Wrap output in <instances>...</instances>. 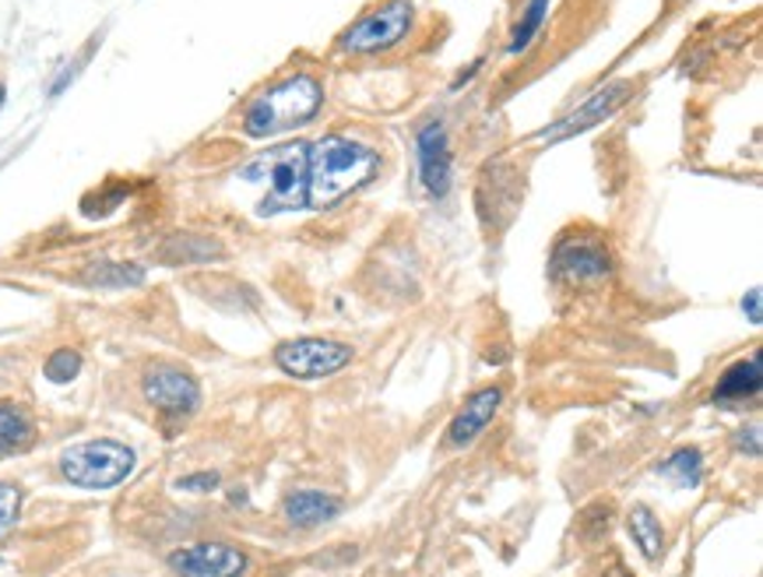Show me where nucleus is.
<instances>
[{
  "instance_id": "f257e3e1",
  "label": "nucleus",
  "mask_w": 763,
  "mask_h": 577,
  "mask_svg": "<svg viewBox=\"0 0 763 577\" xmlns=\"http://www.w3.org/2000/svg\"><path fill=\"white\" fill-rule=\"evenodd\" d=\"M380 169V155L345 135H324L306 145V208H339L345 197L363 190Z\"/></svg>"
},
{
  "instance_id": "f03ea898",
  "label": "nucleus",
  "mask_w": 763,
  "mask_h": 577,
  "mask_svg": "<svg viewBox=\"0 0 763 577\" xmlns=\"http://www.w3.org/2000/svg\"><path fill=\"white\" fill-rule=\"evenodd\" d=\"M324 106V85L313 75H288L285 81L264 88L243 109V130L251 138H275L282 130L310 124Z\"/></svg>"
},
{
  "instance_id": "7ed1b4c3",
  "label": "nucleus",
  "mask_w": 763,
  "mask_h": 577,
  "mask_svg": "<svg viewBox=\"0 0 763 577\" xmlns=\"http://www.w3.org/2000/svg\"><path fill=\"white\" fill-rule=\"evenodd\" d=\"M246 184L264 180L267 190L257 205V215H282L306 208V145H282L257 155L239 169Z\"/></svg>"
},
{
  "instance_id": "20e7f679",
  "label": "nucleus",
  "mask_w": 763,
  "mask_h": 577,
  "mask_svg": "<svg viewBox=\"0 0 763 577\" xmlns=\"http://www.w3.org/2000/svg\"><path fill=\"white\" fill-rule=\"evenodd\" d=\"M134 472V451L117 440H88L60 458V476L81 490H114Z\"/></svg>"
},
{
  "instance_id": "39448f33",
  "label": "nucleus",
  "mask_w": 763,
  "mask_h": 577,
  "mask_svg": "<svg viewBox=\"0 0 763 577\" xmlns=\"http://www.w3.org/2000/svg\"><path fill=\"white\" fill-rule=\"evenodd\" d=\"M415 21L412 0H388L384 8L363 14L359 21L339 36V50L352 57H370V53H388L398 42H405Z\"/></svg>"
},
{
  "instance_id": "423d86ee",
  "label": "nucleus",
  "mask_w": 763,
  "mask_h": 577,
  "mask_svg": "<svg viewBox=\"0 0 763 577\" xmlns=\"http://www.w3.org/2000/svg\"><path fill=\"white\" fill-rule=\"evenodd\" d=\"M634 92H637V81H613V85H605V88H598L591 99H585L577 109H570V114H564V117L552 120L542 130H535V141L559 145V141H567V138L585 135V130H591L601 120H609L613 114H619V109L634 99Z\"/></svg>"
},
{
  "instance_id": "0eeeda50",
  "label": "nucleus",
  "mask_w": 763,
  "mask_h": 577,
  "mask_svg": "<svg viewBox=\"0 0 763 577\" xmlns=\"http://www.w3.org/2000/svg\"><path fill=\"white\" fill-rule=\"evenodd\" d=\"M613 275V254L605 239L588 233H570L552 251V278L567 285H595Z\"/></svg>"
},
{
  "instance_id": "6e6552de",
  "label": "nucleus",
  "mask_w": 763,
  "mask_h": 577,
  "mask_svg": "<svg viewBox=\"0 0 763 577\" xmlns=\"http://www.w3.org/2000/svg\"><path fill=\"white\" fill-rule=\"evenodd\" d=\"M352 363V345L334 339H293L275 349V366L296 381H321Z\"/></svg>"
},
{
  "instance_id": "1a4fd4ad",
  "label": "nucleus",
  "mask_w": 763,
  "mask_h": 577,
  "mask_svg": "<svg viewBox=\"0 0 763 577\" xmlns=\"http://www.w3.org/2000/svg\"><path fill=\"white\" fill-rule=\"evenodd\" d=\"M415 163H419V180L425 194L443 202L454 187V151L443 120H430L415 130Z\"/></svg>"
},
{
  "instance_id": "9d476101",
  "label": "nucleus",
  "mask_w": 763,
  "mask_h": 577,
  "mask_svg": "<svg viewBox=\"0 0 763 577\" xmlns=\"http://www.w3.org/2000/svg\"><path fill=\"white\" fill-rule=\"evenodd\" d=\"M169 567L179 577H243L251 560L229 542H197L169 552Z\"/></svg>"
},
{
  "instance_id": "9b49d317",
  "label": "nucleus",
  "mask_w": 763,
  "mask_h": 577,
  "mask_svg": "<svg viewBox=\"0 0 763 577\" xmlns=\"http://www.w3.org/2000/svg\"><path fill=\"white\" fill-rule=\"evenodd\" d=\"M145 398L169 415H190L200 405V388L197 381L179 366H151L145 373Z\"/></svg>"
},
{
  "instance_id": "f8f14e48",
  "label": "nucleus",
  "mask_w": 763,
  "mask_h": 577,
  "mask_svg": "<svg viewBox=\"0 0 763 577\" xmlns=\"http://www.w3.org/2000/svg\"><path fill=\"white\" fill-rule=\"evenodd\" d=\"M760 391H763L760 352H753L750 360H738L722 373V381L714 384L711 402L722 405V409H735V405H746V402H753V398H760Z\"/></svg>"
},
{
  "instance_id": "ddd939ff",
  "label": "nucleus",
  "mask_w": 763,
  "mask_h": 577,
  "mask_svg": "<svg viewBox=\"0 0 763 577\" xmlns=\"http://www.w3.org/2000/svg\"><path fill=\"white\" fill-rule=\"evenodd\" d=\"M500 405H503V391L500 388H486L479 394H471V402H464V409L454 415V423L447 427V443H454V448L471 443L492 423V415L500 412Z\"/></svg>"
},
{
  "instance_id": "4468645a",
  "label": "nucleus",
  "mask_w": 763,
  "mask_h": 577,
  "mask_svg": "<svg viewBox=\"0 0 763 577\" xmlns=\"http://www.w3.org/2000/svg\"><path fill=\"white\" fill-rule=\"evenodd\" d=\"M342 510V503L321 493V490H300L285 497V521L296 528H317L324 521H331Z\"/></svg>"
},
{
  "instance_id": "2eb2a0df",
  "label": "nucleus",
  "mask_w": 763,
  "mask_h": 577,
  "mask_svg": "<svg viewBox=\"0 0 763 577\" xmlns=\"http://www.w3.org/2000/svg\"><path fill=\"white\" fill-rule=\"evenodd\" d=\"M163 264H205L222 257V243L200 233H176L159 247Z\"/></svg>"
},
{
  "instance_id": "dca6fc26",
  "label": "nucleus",
  "mask_w": 763,
  "mask_h": 577,
  "mask_svg": "<svg viewBox=\"0 0 763 577\" xmlns=\"http://www.w3.org/2000/svg\"><path fill=\"white\" fill-rule=\"evenodd\" d=\"M81 282L92 285V288H134L145 282V268L141 264H130V261H92L88 268L81 272Z\"/></svg>"
},
{
  "instance_id": "f3484780",
  "label": "nucleus",
  "mask_w": 763,
  "mask_h": 577,
  "mask_svg": "<svg viewBox=\"0 0 763 577\" xmlns=\"http://www.w3.org/2000/svg\"><path fill=\"white\" fill-rule=\"evenodd\" d=\"M626 528H630V539L644 552V560H658L662 557V549H665V528L655 518V510L637 503L630 515H626Z\"/></svg>"
},
{
  "instance_id": "a211bd4d",
  "label": "nucleus",
  "mask_w": 763,
  "mask_h": 577,
  "mask_svg": "<svg viewBox=\"0 0 763 577\" xmlns=\"http://www.w3.org/2000/svg\"><path fill=\"white\" fill-rule=\"evenodd\" d=\"M658 476H665L668 482H676L679 490H693V486H701V479H704V454L697 448L672 451L658 464Z\"/></svg>"
},
{
  "instance_id": "6ab92c4d",
  "label": "nucleus",
  "mask_w": 763,
  "mask_h": 577,
  "mask_svg": "<svg viewBox=\"0 0 763 577\" xmlns=\"http://www.w3.org/2000/svg\"><path fill=\"white\" fill-rule=\"evenodd\" d=\"M32 440H36L32 419L18 405H0V454L26 451Z\"/></svg>"
},
{
  "instance_id": "aec40b11",
  "label": "nucleus",
  "mask_w": 763,
  "mask_h": 577,
  "mask_svg": "<svg viewBox=\"0 0 763 577\" xmlns=\"http://www.w3.org/2000/svg\"><path fill=\"white\" fill-rule=\"evenodd\" d=\"M546 14H549V0H528L521 18L513 21V29H510V42H507L510 57H518V53H525L531 47L535 36L542 32V26H546Z\"/></svg>"
},
{
  "instance_id": "412c9836",
  "label": "nucleus",
  "mask_w": 763,
  "mask_h": 577,
  "mask_svg": "<svg viewBox=\"0 0 763 577\" xmlns=\"http://www.w3.org/2000/svg\"><path fill=\"white\" fill-rule=\"evenodd\" d=\"M78 373H81V356L75 349H57L53 356L47 360V381H53V384L75 381Z\"/></svg>"
},
{
  "instance_id": "4be33fe9",
  "label": "nucleus",
  "mask_w": 763,
  "mask_h": 577,
  "mask_svg": "<svg viewBox=\"0 0 763 577\" xmlns=\"http://www.w3.org/2000/svg\"><path fill=\"white\" fill-rule=\"evenodd\" d=\"M18 507H21V490L14 482H0V539L8 536L18 521Z\"/></svg>"
},
{
  "instance_id": "5701e85b",
  "label": "nucleus",
  "mask_w": 763,
  "mask_h": 577,
  "mask_svg": "<svg viewBox=\"0 0 763 577\" xmlns=\"http://www.w3.org/2000/svg\"><path fill=\"white\" fill-rule=\"evenodd\" d=\"M732 443H735V451H743V454H750V458H760V427L753 423V427H743V430H735V437H732Z\"/></svg>"
},
{
  "instance_id": "b1692460",
  "label": "nucleus",
  "mask_w": 763,
  "mask_h": 577,
  "mask_svg": "<svg viewBox=\"0 0 763 577\" xmlns=\"http://www.w3.org/2000/svg\"><path fill=\"white\" fill-rule=\"evenodd\" d=\"M176 486H179V490H190V493H205V490H215V486H218V476H215V472L184 476Z\"/></svg>"
},
{
  "instance_id": "393cba45",
  "label": "nucleus",
  "mask_w": 763,
  "mask_h": 577,
  "mask_svg": "<svg viewBox=\"0 0 763 577\" xmlns=\"http://www.w3.org/2000/svg\"><path fill=\"white\" fill-rule=\"evenodd\" d=\"M743 314H746L753 324H760V321H763V310H760V288H750V293H746V300H743Z\"/></svg>"
},
{
  "instance_id": "a878e982",
  "label": "nucleus",
  "mask_w": 763,
  "mask_h": 577,
  "mask_svg": "<svg viewBox=\"0 0 763 577\" xmlns=\"http://www.w3.org/2000/svg\"><path fill=\"white\" fill-rule=\"evenodd\" d=\"M4 99H8V92H4V85H0V106H4Z\"/></svg>"
}]
</instances>
